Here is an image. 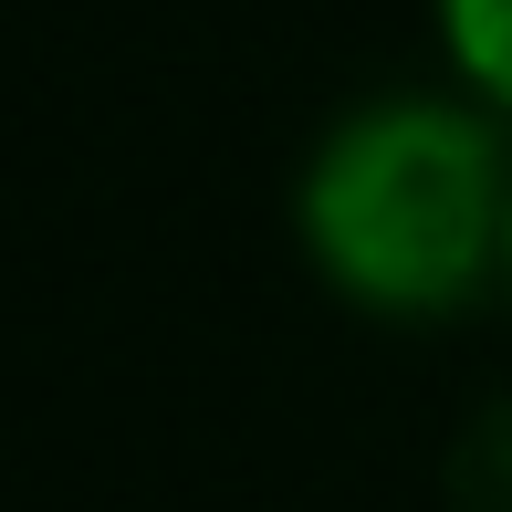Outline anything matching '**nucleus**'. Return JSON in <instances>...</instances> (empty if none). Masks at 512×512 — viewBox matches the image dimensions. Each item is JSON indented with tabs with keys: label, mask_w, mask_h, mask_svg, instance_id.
I'll return each mask as SVG.
<instances>
[{
	"label": "nucleus",
	"mask_w": 512,
	"mask_h": 512,
	"mask_svg": "<svg viewBox=\"0 0 512 512\" xmlns=\"http://www.w3.org/2000/svg\"><path fill=\"white\" fill-rule=\"evenodd\" d=\"M439 32H450V63L471 74V95L512 115V0H439Z\"/></svg>",
	"instance_id": "obj_2"
},
{
	"label": "nucleus",
	"mask_w": 512,
	"mask_h": 512,
	"mask_svg": "<svg viewBox=\"0 0 512 512\" xmlns=\"http://www.w3.org/2000/svg\"><path fill=\"white\" fill-rule=\"evenodd\" d=\"M502 283H512V251H502Z\"/></svg>",
	"instance_id": "obj_3"
},
{
	"label": "nucleus",
	"mask_w": 512,
	"mask_h": 512,
	"mask_svg": "<svg viewBox=\"0 0 512 512\" xmlns=\"http://www.w3.org/2000/svg\"><path fill=\"white\" fill-rule=\"evenodd\" d=\"M304 251L377 314H450L512 251V157L481 105L387 95L304 168Z\"/></svg>",
	"instance_id": "obj_1"
}]
</instances>
